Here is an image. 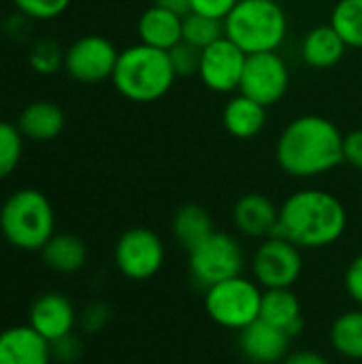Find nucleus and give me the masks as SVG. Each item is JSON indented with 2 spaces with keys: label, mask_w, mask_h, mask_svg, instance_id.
Here are the masks:
<instances>
[{
  "label": "nucleus",
  "mask_w": 362,
  "mask_h": 364,
  "mask_svg": "<svg viewBox=\"0 0 362 364\" xmlns=\"http://www.w3.org/2000/svg\"><path fill=\"white\" fill-rule=\"evenodd\" d=\"M77 320L79 318L75 305L68 296L60 292L41 294L28 311V326H32L49 343L70 335L75 331Z\"/></svg>",
  "instance_id": "13"
},
{
  "label": "nucleus",
  "mask_w": 362,
  "mask_h": 364,
  "mask_svg": "<svg viewBox=\"0 0 362 364\" xmlns=\"http://www.w3.org/2000/svg\"><path fill=\"white\" fill-rule=\"evenodd\" d=\"M329 339L339 356L348 360H362V307L337 316L331 324Z\"/></svg>",
  "instance_id": "24"
},
{
  "label": "nucleus",
  "mask_w": 362,
  "mask_h": 364,
  "mask_svg": "<svg viewBox=\"0 0 362 364\" xmlns=\"http://www.w3.org/2000/svg\"><path fill=\"white\" fill-rule=\"evenodd\" d=\"M222 36H224V21L213 19V17H205V15H198V13H188L183 17L181 41L194 45L198 49H205L211 43L220 41Z\"/></svg>",
  "instance_id": "26"
},
{
  "label": "nucleus",
  "mask_w": 362,
  "mask_h": 364,
  "mask_svg": "<svg viewBox=\"0 0 362 364\" xmlns=\"http://www.w3.org/2000/svg\"><path fill=\"white\" fill-rule=\"evenodd\" d=\"M222 122L230 136L250 141L262 132L267 124V107H262L260 102L239 92L224 105Z\"/></svg>",
  "instance_id": "18"
},
{
  "label": "nucleus",
  "mask_w": 362,
  "mask_h": 364,
  "mask_svg": "<svg viewBox=\"0 0 362 364\" xmlns=\"http://www.w3.org/2000/svg\"><path fill=\"white\" fill-rule=\"evenodd\" d=\"M247 55L226 36L211 43L201 51L198 77L203 85L218 94H230L239 90Z\"/></svg>",
  "instance_id": "12"
},
{
  "label": "nucleus",
  "mask_w": 362,
  "mask_h": 364,
  "mask_svg": "<svg viewBox=\"0 0 362 364\" xmlns=\"http://www.w3.org/2000/svg\"><path fill=\"white\" fill-rule=\"evenodd\" d=\"M64 53L60 49V45L51 38H41L30 53V64L36 73L43 75H51L55 70H60L64 66Z\"/></svg>",
  "instance_id": "28"
},
{
  "label": "nucleus",
  "mask_w": 362,
  "mask_h": 364,
  "mask_svg": "<svg viewBox=\"0 0 362 364\" xmlns=\"http://www.w3.org/2000/svg\"><path fill=\"white\" fill-rule=\"evenodd\" d=\"M239 350L252 364H282L290 354L292 337L271 326L265 320H256L247 328L239 331Z\"/></svg>",
  "instance_id": "14"
},
{
  "label": "nucleus",
  "mask_w": 362,
  "mask_h": 364,
  "mask_svg": "<svg viewBox=\"0 0 362 364\" xmlns=\"http://www.w3.org/2000/svg\"><path fill=\"white\" fill-rule=\"evenodd\" d=\"M346 49L348 45L329 23V26H318L307 32L301 45V55L307 66L324 70V68H333L335 64H339L341 58L346 55Z\"/></svg>",
  "instance_id": "22"
},
{
  "label": "nucleus",
  "mask_w": 362,
  "mask_h": 364,
  "mask_svg": "<svg viewBox=\"0 0 362 364\" xmlns=\"http://www.w3.org/2000/svg\"><path fill=\"white\" fill-rule=\"evenodd\" d=\"M181 23H183L181 15L154 4L139 17L137 30L143 45L169 51L177 43H181Z\"/></svg>",
  "instance_id": "19"
},
{
  "label": "nucleus",
  "mask_w": 362,
  "mask_h": 364,
  "mask_svg": "<svg viewBox=\"0 0 362 364\" xmlns=\"http://www.w3.org/2000/svg\"><path fill=\"white\" fill-rule=\"evenodd\" d=\"M288 34V19L277 0H239L224 19V36L245 55L277 51Z\"/></svg>",
  "instance_id": "5"
},
{
  "label": "nucleus",
  "mask_w": 362,
  "mask_h": 364,
  "mask_svg": "<svg viewBox=\"0 0 362 364\" xmlns=\"http://www.w3.org/2000/svg\"><path fill=\"white\" fill-rule=\"evenodd\" d=\"M245 269V252L241 241L230 235L215 230L201 245H196L188 254V273L192 282L207 290L220 282L243 275Z\"/></svg>",
  "instance_id": "7"
},
{
  "label": "nucleus",
  "mask_w": 362,
  "mask_h": 364,
  "mask_svg": "<svg viewBox=\"0 0 362 364\" xmlns=\"http://www.w3.org/2000/svg\"><path fill=\"white\" fill-rule=\"evenodd\" d=\"M51 346L32 326L17 324L0 331V364H51Z\"/></svg>",
  "instance_id": "16"
},
{
  "label": "nucleus",
  "mask_w": 362,
  "mask_h": 364,
  "mask_svg": "<svg viewBox=\"0 0 362 364\" xmlns=\"http://www.w3.org/2000/svg\"><path fill=\"white\" fill-rule=\"evenodd\" d=\"M113 260L117 271L132 282H147L156 277L166 260V247L151 228L134 226L119 235Z\"/></svg>",
  "instance_id": "8"
},
{
  "label": "nucleus",
  "mask_w": 362,
  "mask_h": 364,
  "mask_svg": "<svg viewBox=\"0 0 362 364\" xmlns=\"http://www.w3.org/2000/svg\"><path fill=\"white\" fill-rule=\"evenodd\" d=\"M0 232L9 245L21 252H41L55 235V213L49 198L34 188L13 192L0 207Z\"/></svg>",
  "instance_id": "4"
},
{
  "label": "nucleus",
  "mask_w": 362,
  "mask_h": 364,
  "mask_svg": "<svg viewBox=\"0 0 362 364\" xmlns=\"http://www.w3.org/2000/svg\"><path fill=\"white\" fill-rule=\"evenodd\" d=\"M344 286L348 296L354 301L356 307H362V254H358L346 269Z\"/></svg>",
  "instance_id": "34"
},
{
  "label": "nucleus",
  "mask_w": 362,
  "mask_h": 364,
  "mask_svg": "<svg viewBox=\"0 0 362 364\" xmlns=\"http://www.w3.org/2000/svg\"><path fill=\"white\" fill-rule=\"evenodd\" d=\"M175 77L169 51L139 43L119 51L111 81L132 102H156L173 87Z\"/></svg>",
  "instance_id": "3"
},
{
  "label": "nucleus",
  "mask_w": 362,
  "mask_h": 364,
  "mask_svg": "<svg viewBox=\"0 0 362 364\" xmlns=\"http://www.w3.org/2000/svg\"><path fill=\"white\" fill-rule=\"evenodd\" d=\"M201 51L198 47L181 41L177 43L173 49H169V58L173 64V70L177 77H190V75H198V66H201Z\"/></svg>",
  "instance_id": "29"
},
{
  "label": "nucleus",
  "mask_w": 362,
  "mask_h": 364,
  "mask_svg": "<svg viewBox=\"0 0 362 364\" xmlns=\"http://www.w3.org/2000/svg\"><path fill=\"white\" fill-rule=\"evenodd\" d=\"M17 128L23 139L53 141L64 130V111L51 100H36L21 111Z\"/></svg>",
  "instance_id": "23"
},
{
  "label": "nucleus",
  "mask_w": 362,
  "mask_h": 364,
  "mask_svg": "<svg viewBox=\"0 0 362 364\" xmlns=\"http://www.w3.org/2000/svg\"><path fill=\"white\" fill-rule=\"evenodd\" d=\"M275 160L286 175L297 179L326 175L344 162V134L322 115H301L282 130Z\"/></svg>",
  "instance_id": "1"
},
{
  "label": "nucleus",
  "mask_w": 362,
  "mask_h": 364,
  "mask_svg": "<svg viewBox=\"0 0 362 364\" xmlns=\"http://www.w3.org/2000/svg\"><path fill=\"white\" fill-rule=\"evenodd\" d=\"M119 51L115 45L98 34L77 38L64 53L66 73L79 83H100L111 79Z\"/></svg>",
  "instance_id": "11"
},
{
  "label": "nucleus",
  "mask_w": 362,
  "mask_h": 364,
  "mask_svg": "<svg viewBox=\"0 0 362 364\" xmlns=\"http://www.w3.org/2000/svg\"><path fill=\"white\" fill-rule=\"evenodd\" d=\"M280 207L265 194L252 192L241 196L233 207L235 230L247 239H269L277 232Z\"/></svg>",
  "instance_id": "15"
},
{
  "label": "nucleus",
  "mask_w": 362,
  "mask_h": 364,
  "mask_svg": "<svg viewBox=\"0 0 362 364\" xmlns=\"http://www.w3.org/2000/svg\"><path fill=\"white\" fill-rule=\"evenodd\" d=\"M282 364H331L326 356H322L320 352L316 350H297V352H290L284 363Z\"/></svg>",
  "instance_id": "36"
},
{
  "label": "nucleus",
  "mask_w": 362,
  "mask_h": 364,
  "mask_svg": "<svg viewBox=\"0 0 362 364\" xmlns=\"http://www.w3.org/2000/svg\"><path fill=\"white\" fill-rule=\"evenodd\" d=\"M260 320L284 331L292 339L299 337L305 328L303 305L299 296L292 292V288L265 290L262 303H260Z\"/></svg>",
  "instance_id": "17"
},
{
  "label": "nucleus",
  "mask_w": 362,
  "mask_h": 364,
  "mask_svg": "<svg viewBox=\"0 0 362 364\" xmlns=\"http://www.w3.org/2000/svg\"><path fill=\"white\" fill-rule=\"evenodd\" d=\"M49 346H51V358L55 363L73 364L81 356V341L73 333L58 339V341H53V343H49Z\"/></svg>",
  "instance_id": "33"
},
{
  "label": "nucleus",
  "mask_w": 362,
  "mask_h": 364,
  "mask_svg": "<svg viewBox=\"0 0 362 364\" xmlns=\"http://www.w3.org/2000/svg\"><path fill=\"white\" fill-rule=\"evenodd\" d=\"M41 258L47 269L60 275L77 273L87 262V245L83 239L70 232H55L45 247L41 250Z\"/></svg>",
  "instance_id": "21"
},
{
  "label": "nucleus",
  "mask_w": 362,
  "mask_h": 364,
  "mask_svg": "<svg viewBox=\"0 0 362 364\" xmlns=\"http://www.w3.org/2000/svg\"><path fill=\"white\" fill-rule=\"evenodd\" d=\"M301 252V247L280 235L262 239L250 262L252 279H256L262 290L292 288L303 273Z\"/></svg>",
  "instance_id": "9"
},
{
  "label": "nucleus",
  "mask_w": 362,
  "mask_h": 364,
  "mask_svg": "<svg viewBox=\"0 0 362 364\" xmlns=\"http://www.w3.org/2000/svg\"><path fill=\"white\" fill-rule=\"evenodd\" d=\"M344 162H348L356 171H362V128L344 136Z\"/></svg>",
  "instance_id": "35"
},
{
  "label": "nucleus",
  "mask_w": 362,
  "mask_h": 364,
  "mask_svg": "<svg viewBox=\"0 0 362 364\" xmlns=\"http://www.w3.org/2000/svg\"><path fill=\"white\" fill-rule=\"evenodd\" d=\"M21 151H23V134L19 132L17 126L0 119V179L9 177L17 168L21 160Z\"/></svg>",
  "instance_id": "27"
},
{
  "label": "nucleus",
  "mask_w": 362,
  "mask_h": 364,
  "mask_svg": "<svg viewBox=\"0 0 362 364\" xmlns=\"http://www.w3.org/2000/svg\"><path fill=\"white\" fill-rule=\"evenodd\" d=\"M109 322H111V309L105 303H92L79 316V326L87 335L100 333L102 328H107Z\"/></svg>",
  "instance_id": "31"
},
{
  "label": "nucleus",
  "mask_w": 362,
  "mask_h": 364,
  "mask_svg": "<svg viewBox=\"0 0 362 364\" xmlns=\"http://www.w3.org/2000/svg\"><path fill=\"white\" fill-rule=\"evenodd\" d=\"M277 2H280V0H277Z\"/></svg>",
  "instance_id": "38"
},
{
  "label": "nucleus",
  "mask_w": 362,
  "mask_h": 364,
  "mask_svg": "<svg viewBox=\"0 0 362 364\" xmlns=\"http://www.w3.org/2000/svg\"><path fill=\"white\" fill-rule=\"evenodd\" d=\"M348 228L346 205L331 192L305 188L280 205V237L301 250H324L335 245Z\"/></svg>",
  "instance_id": "2"
},
{
  "label": "nucleus",
  "mask_w": 362,
  "mask_h": 364,
  "mask_svg": "<svg viewBox=\"0 0 362 364\" xmlns=\"http://www.w3.org/2000/svg\"><path fill=\"white\" fill-rule=\"evenodd\" d=\"M290 87V70L277 51L247 55L239 92L262 107L277 105Z\"/></svg>",
  "instance_id": "10"
},
{
  "label": "nucleus",
  "mask_w": 362,
  "mask_h": 364,
  "mask_svg": "<svg viewBox=\"0 0 362 364\" xmlns=\"http://www.w3.org/2000/svg\"><path fill=\"white\" fill-rule=\"evenodd\" d=\"M237 2L239 0H190V9H192L190 13H198L224 21L230 15V11L237 6Z\"/></svg>",
  "instance_id": "32"
},
{
  "label": "nucleus",
  "mask_w": 362,
  "mask_h": 364,
  "mask_svg": "<svg viewBox=\"0 0 362 364\" xmlns=\"http://www.w3.org/2000/svg\"><path fill=\"white\" fill-rule=\"evenodd\" d=\"M13 2L19 9V13L30 19L60 17L70 4V0H13Z\"/></svg>",
  "instance_id": "30"
},
{
  "label": "nucleus",
  "mask_w": 362,
  "mask_h": 364,
  "mask_svg": "<svg viewBox=\"0 0 362 364\" xmlns=\"http://www.w3.org/2000/svg\"><path fill=\"white\" fill-rule=\"evenodd\" d=\"M331 26L348 47L362 49V0H339L331 13Z\"/></svg>",
  "instance_id": "25"
},
{
  "label": "nucleus",
  "mask_w": 362,
  "mask_h": 364,
  "mask_svg": "<svg viewBox=\"0 0 362 364\" xmlns=\"http://www.w3.org/2000/svg\"><path fill=\"white\" fill-rule=\"evenodd\" d=\"M262 292L256 279L239 275L205 290V311L218 326L239 333L260 320Z\"/></svg>",
  "instance_id": "6"
},
{
  "label": "nucleus",
  "mask_w": 362,
  "mask_h": 364,
  "mask_svg": "<svg viewBox=\"0 0 362 364\" xmlns=\"http://www.w3.org/2000/svg\"><path fill=\"white\" fill-rule=\"evenodd\" d=\"M158 6L166 9V11H173L181 17H186L192 9H190V0H156Z\"/></svg>",
  "instance_id": "37"
},
{
  "label": "nucleus",
  "mask_w": 362,
  "mask_h": 364,
  "mask_svg": "<svg viewBox=\"0 0 362 364\" xmlns=\"http://www.w3.org/2000/svg\"><path fill=\"white\" fill-rule=\"evenodd\" d=\"M171 232L175 237V243L186 254H190L196 245H201L207 237L215 232V224L205 207L196 203H186L175 211L171 222Z\"/></svg>",
  "instance_id": "20"
}]
</instances>
